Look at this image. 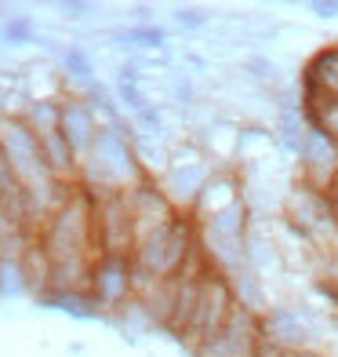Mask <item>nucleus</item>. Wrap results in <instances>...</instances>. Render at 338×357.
Here are the masks:
<instances>
[{
	"mask_svg": "<svg viewBox=\"0 0 338 357\" xmlns=\"http://www.w3.org/2000/svg\"><path fill=\"white\" fill-rule=\"evenodd\" d=\"M248 73H255L259 80H266V84H269L277 70H273V62H269V59H248Z\"/></svg>",
	"mask_w": 338,
	"mask_h": 357,
	"instance_id": "4be33fe9",
	"label": "nucleus"
},
{
	"mask_svg": "<svg viewBox=\"0 0 338 357\" xmlns=\"http://www.w3.org/2000/svg\"><path fill=\"white\" fill-rule=\"evenodd\" d=\"M117 40H127L131 47H164V33L156 26H135V29H124L117 33Z\"/></svg>",
	"mask_w": 338,
	"mask_h": 357,
	"instance_id": "a211bd4d",
	"label": "nucleus"
},
{
	"mask_svg": "<svg viewBox=\"0 0 338 357\" xmlns=\"http://www.w3.org/2000/svg\"><path fill=\"white\" fill-rule=\"evenodd\" d=\"M302 91H328L338 95V44H328L305 62L302 70Z\"/></svg>",
	"mask_w": 338,
	"mask_h": 357,
	"instance_id": "f8f14e48",
	"label": "nucleus"
},
{
	"mask_svg": "<svg viewBox=\"0 0 338 357\" xmlns=\"http://www.w3.org/2000/svg\"><path fill=\"white\" fill-rule=\"evenodd\" d=\"M124 197H127V208H131V219H135V241L142 234L156 230V226H168L175 215H179L175 201L168 197L164 186H160L153 175H146L131 190H124Z\"/></svg>",
	"mask_w": 338,
	"mask_h": 357,
	"instance_id": "0eeeda50",
	"label": "nucleus"
},
{
	"mask_svg": "<svg viewBox=\"0 0 338 357\" xmlns=\"http://www.w3.org/2000/svg\"><path fill=\"white\" fill-rule=\"evenodd\" d=\"M58 132H62V139L70 142L73 157L84 165L95 139H99V132H102V121L95 117V109H91L88 99L70 95V99H58Z\"/></svg>",
	"mask_w": 338,
	"mask_h": 357,
	"instance_id": "6e6552de",
	"label": "nucleus"
},
{
	"mask_svg": "<svg viewBox=\"0 0 338 357\" xmlns=\"http://www.w3.org/2000/svg\"><path fill=\"white\" fill-rule=\"evenodd\" d=\"M244 259H248V270L255 273H266L280 263V245L277 237H273L269 230H259V226L251 222V230L244 237Z\"/></svg>",
	"mask_w": 338,
	"mask_h": 357,
	"instance_id": "4468645a",
	"label": "nucleus"
},
{
	"mask_svg": "<svg viewBox=\"0 0 338 357\" xmlns=\"http://www.w3.org/2000/svg\"><path fill=\"white\" fill-rule=\"evenodd\" d=\"M262 324V339L280 350H309L316 347V314L305 310L298 303H273L269 310L259 317Z\"/></svg>",
	"mask_w": 338,
	"mask_h": 357,
	"instance_id": "39448f33",
	"label": "nucleus"
},
{
	"mask_svg": "<svg viewBox=\"0 0 338 357\" xmlns=\"http://www.w3.org/2000/svg\"><path fill=\"white\" fill-rule=\"evenodd\" d=\"M328 197H331V212H335V222H338V172H335L331 183H328Z\"/></svg>",
	"mask_w": 338,
	"mask_h": 357,
	"instance_id": "b1692460",
	"label": "nucleus"
},
{
	"mask_svg": "<svg viewBox=\"0 0 338 357\" xmlns=\"http://www.w3.org/2000/svg\"><path fill=\"white\" fill-rule=\"evenodd\" d=\"M62 11H66V15H73V19H80L84 11H91V4H62Z\"/></svg>",
	"mask_w": 338,
	"mask_h": 357,
	"instance_id": "a878e982",
	"label": "nucleus"
},
{
	"mask_svg": "<svg viewBox=\"0 0 338 357\" xmlns=\"http://www.w3.org/2000/svg\"><path fill=\"white\" fill-rule=\"evenodd\" d=\"M175 19H179L182 29H200V26L207 22V15H204L200 8H182L179 15H175Z\"/></svg>",
	"mask_w": 338,
	"mask_h": 357,
	"instance_id": "aec40b11",
	"label": "nucleus"
},
{
	"mask_svg": "<svg viewBox=\"0 0 338 357\" xmlns=\"http://www.w3.org/2000/svg\"><path fill=\"white\" fill-rule=\"evenodd\" d=\"M88 291L95 296V303L106 314L124 310L135 299V263L124 252H99L91 263V278H88Z\"/></svg>",
	"mask_w": 338,
	"mask_h": 357,
	"instance_id": "20e7f679",
	"label": "nucleus"
},
{
	"mask_svg": "<svg viewBox=\"0 0 338 357\" xmlns=\"http://www.w3.org/2000/svg\"><path fill=\"white\" fill-rule=\"evenodd\" d=\"M29 288V273L22 259H0V296H22Z\"/></svg>",
	"mask_w": 338,
	"mask_h": 357,
	"instance_id": "dca6fc26",
	"label": "nucleus"
},
{
	"mask_svg": "<svg viewBox=\"0 0 338 357\" xmlns=\"http://www.w3.org/2000/svg\"><path fill=\"white\" fill-rule=\"evenodd\" d=\"M280 357H328V354H320L316 347H309V350H284Z\"/></svg>",
	"mask_w": 338,
	"mask_h": 357,
	"instance_id": "393cba45",
	"label": "nucleus"
},
{
	"mask_svg": "<svg viewBox=\"0 0 338 357\" xmlns=\"http://www.w3.org/2000/svg\"><path fill=\"white\" fill-rule=\"evenodd\" d=\"M280 212H284L287 230L298 234L309 248L328 252L331 234H335V212H331L328 190H320L313 183H305V178H298V183L287 186Z\"/></svg>",
	"mask_w": 338,
	"mask_h": 357,
	"instance_id": "f03ea898",
	"label": "nucleus"
},
{
	"mask_svg": "<svg viewBox=\"0 0 338 357\" xmlns=\"http://www.w3.org/2000/svg\"><path fill=\"white\" fill-rule=\"evenodd\" d=\"M0 37H4V44H33L37 26L29 15H11V19L0 26Z\"/></svg>",
	"mask_w": 338,
	"mask_h": 357,
	"instance_id": "f3484780",
	"label": "nucleus"
},
{
	"mask_svg": "<svg viewBox=\"0 0 338 357\" xmlns=\"http://www.w3.org/2000/svg\"><path fill=\"white\" fill-rule=\"evenodd\" d=\"M302 113H305V124L316 128V132H324L338 146V95L302 91Z\"/></svg>",
	"mask_w": 338,
	"mask_h": 357,
	"instance_id": "ddd939ff",
	"label": "nucleus"
},
{
	"mask_svg": "<svg viewBox=\"0 0 338 357\" xmlns=\"http://www.w3.org/2000/svg\"><path fill=\"white\" fill-rule=\"evenodd\" d=\"M328 252H338V222H335V234H331V245H328Z\"/></svg>",
	"mask_w": 338,
	"mask_h": 357,
	"instance_id": "bb28decb",
	"label": "nucleus"
},
{
	"mask_svg": "<svg viewBox=\"0 0 338 357\" xmlns=\"http://www.w3.org/2000/svg\"><path fill=\"white\" fill-rule=\"evenodd\" d=\"M236 201H244V186H240V178L233 172H215L211 178H207V186L200 190L197 204L189 208V215L197 219V222H204V219L218 215L222 208H230Z\"/></svg>",
	"mask_w": 338,
	"mask_h": 357,
	"instance_id": "9d476101",
	"label": "nucleus"
},
{
	"mask_svg": "<svg viewBox=\"0 0 338 357\" xmlns=\"http://www.w3.org/2000/svg\"><path fill=\"white\" fill-rule=\"evenodd\" d=\"M40 306H51V310H62V314H70L77 321H99L106 317V310L99 303H95V296L88 288H44L40 296H37Z\"/></svg>",
	"mask_w": 338,
	"mask_h": 357,
	"instance_id": "9b49d317",
	"label": "nucleus"
},
{
	"mask_svg": "<svg viewBox=\"0 0 338 357\" xmlns=\"http://www.w3.org/2000/svg\"><path fill=\"white\" fill-rule=\"evenodd\" d=\"M335 44H338V40H335Z\"/></svg>",
	"mask_w": 338,
	"mask_h": 357,
	"instance_id": "cd10ccee",
	"label": "nucleus"
},
{
	"mask_svg": "<svg viewBox=\"0 0 338 357\" xmlns=\"http://www.w3.org/2000/svg\"><path fill=\"white\" fill-rule=\"evenodd\" d=\"M200 241V226L189 212H179L168 226L142 234L131 248V263H135V288L146 281H168L182 270L189 248Z\"/></svg>",
	"mask_w": 338,
	"mask_h": 357,
	"instance_id": "f257e3e1",
	"label": "nucleus"
},
{
	"mask_svg": "<svg viewBox=\"0 0 338 357\" xmlns=\"http://www.w3.org/2000/svg\"><path fill=\"white\" fill-rule=\"evenodd\" d=\"M236 310V299H233V284H230V278L225 273H218V270H211L207 278L200 281V288H197V303H193V317H189V324L182 328V343L189 347V350H197V347H204L207 339H211L225 321H230V314Z\"/></svg>",
	"mask_w": 338,
	"mask_h": 357,
	"instance_id": "7ed1b4c3",
	"label": "nucleus"
},
{
	"mask_svg": "<svg viewBox=\"0 0 338 357\" xmlns=\"http://www.w3.org/2000/svg\"><path fill=\"white\" fill-rule=\"evenodd\" d=\"M215 172L204 165V160H175L171 172L160 178V186H164V193L175 201V208L179 212H189L193 204H197L200 190L207 186V178H211Z\"/></svg>",
	"mask_w": 338,
	"mask_h": 357,
	"instance_id": "1a4fd4ad",
	"label": "nucleus"
},
{
	"mask_svg": "<svg viewBox=\"0 0 338 357\" xmlns=\"http://www.w3.org/2000/svg\"><path fill=\"white\" fill-rule=\"evenodd\" d=\"M66 70L73 77H80V80H91V73H95L91 59L84 55V47H70V52H66Z\"/></svg>",
	"mask_w": 338,
	"mask_h": 357,
	"instance_id": "6ab92c4d",
	"label": "nucleus"
},
{
	"mask_svg": "<svg viewBox=\"0 0 338 357\" xmlns=\"http://www.w3.org/2000/svg\"><path fill=\"white\" fill-rule=\"evenodd\" d=\"M309 15H316V19H338V0H309Z\"/></svg>",
	"mask_w": 338,
	"mask_h": 357,
	"instance_id": "412c9836",
	"label": "nucleus"
},
{
	"mask_svg": "<svg viewBox=\"0 0 338 357\" xmlns=\"http://www.w3.org/2000/svg\"><path fill=\"white\" fill-rule=\"evenodd\" d=\"M259 317L262 314H251L244 306H236L230 314V321H225L204 347L193 350V357H259V347H262Z\"/></svg>",
	"mask_w": 338,
	"mask_h": 357,
	"instance_id": "423d86ee",
	"label": "nucleus"
},
{
	"mask_svg": "<svg viewBox=\"0 0 338 357\" xmlns=\"http://www.w3.org/2000/svg\"><path fill=\"white\" fill-rule=\"evenodd\" d=\"M233 284V299L236 306H244V310L251 314H266L269 310V291H266V281H262V273H255V270H240L236 278H230Z\"/></svg>",
	"mask_w": 338,
	"mask_h": 357,
	"instance_id": "2eb2a0df",
	"label": "nucleus"
},
{
	"mask_svg": "<svg viewBox=\"0 0 338 357\" xmlns=\"http://www.w3.org/2000/svg\"><path fill=\"white\" fill-rule=\"evenodd\" d=\"M320 278H331L338 284V252H324V270H320Z\"/></svg>",
	"mask_w": 338,
	"mask_h": 357,
	"instance_id": "5701e85b",
	"label": "nucleus"
}]
</instances>
